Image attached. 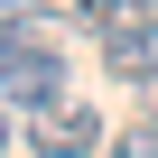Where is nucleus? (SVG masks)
Returning <instances> with one entry per match:
<instances>
[{
	"label": "nucleus",
	"instance_id": "1",
	"mask_svg": "<svg viewBox=\"0 0 158 158\" xmlns=\"http://www.w3.org/2000/svg\"><path fill=\"white\" fill-rule=\"evenodd\" d=\"M28 139H37V158H102V112L93 102H47L37 121H28Z\"/></svg>",
	"mask_w": 158,
	"mask_h": 158
},
{
	"label": "nucleus",
	"instance_id": "2",
	"mask_svg": "<svg viewBox=\"0 0 158 158\" xmlns=\"http://www.w3.org/2000/svg\"><path fill=\"white\" fill-rule=\"evenodd\" d=\"M47 102H65V56L37 37V47H28L10 74H0V112H28V121H37Z\"/></svg>",
	"mask_w": 158,
	"mask_h": 158
},
{
	"label": "nucleus",
	"instance_id": "3",
	"mask_svg": "<svg viewBox=\"0 0 158 158\" xmlns=\"http://www.w3.org/2000/svg\"><path fill=\"white\" fill-rule=\"evenodd\" d=\"M102 74H121V84H149V74H158V10L102 28Z\"/></svg>",
	"mask_w": 158,
	"mask_h": 158
},
{
	"label": "nucleus",
	"instance_id": "4",
	"mask_svg": "<svg viewBox=\"0 0 158 158\" xmlns=\"http://www.w3.org/2000/svg\"><path fill=\"white\" fill-rule=\"evenodd\" d=\"M102 158H158V121H130V130H112V139H102Z\"/></svg>",
	"mask_w": 158,
	"mask_h": 158
},
{
	"label": "nucleus",
	"instance_id": "5",
	"mask_svg": "<svg viewBox=\"0 0 158 158\" xmlns=\"http://www.w3.org/2000/svg\"><path fill=\"white\" fill-rule=\"evenodd\" d=\"M28 47H37V37H28V19H19V10H0V74H10Z\"/></svg>",
	"mask_w": 158,
	"mask_h": 158
},
{
	"label": "nucleus",
	"instance_id": "6",
	"mask_svg": "<svg viewBox=\"0 0 158 158\" xmlns=\"http://www.w3.org/2000/svg\"><path fill=\"white\" fill-rule=\"evenodd\" d=\"M0 10H19V19H47V10H56V0H0Z\"/></svg>",
	"mask_w": 158,
	"mask_h": 158
},
{
	"label": "nucleus",
	"instance_id": "7",
	"mask_svg": "<svg viewBox=\"0 0 158 158\" xmlns=\"http://www.w3.org/2000/svg\"><path fill=\"white\" fill-rule=\"evenodd\" d=\"M139 102H149V121H158V74H149V84H139Z\"/></svg>",
	"mask_w": 158,
	"mask_h": 158
},
{
	"label": "nucleus",
	"instance_id": "8",
	"mask_svg": "<svg viewBox=\"0 0 158 158\" xmlns=\"http://www.w3.org/2000/svg\"><path fill=\"white\" fill-rule=\"evenodd\" d=\"M0 149H10V112H0Z\"/></svg>",
	"mask_w": 158,
	"mask_h": 158
}]
</instances>
